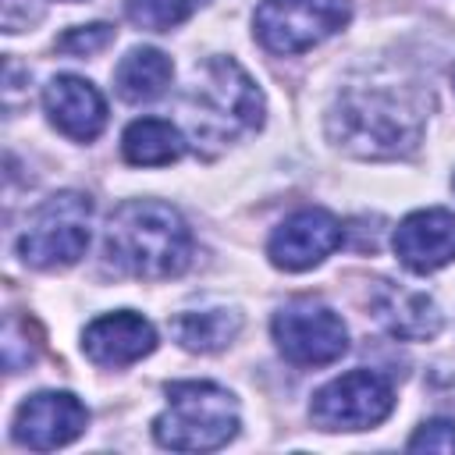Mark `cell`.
Segmentation results:
<instances>
[{
  "mask_svg": "<svg viewBox=\"0 0 455 455\" xmlns=\"http://www.w3.org/2000/svg\"><path fill=\"white\" fill-rule=\"evenodd\" d=\"M395 256L412 274H434L455 259V213L416 210L395 228Z\"/></svg>",
  "mask_w": 455,
  "mask_h": 455,
  "instance_id": "12",
  "label": "cell"
},
{
  "mask_svg": "<svg viewBox=\"0 0 455 455\" xmlns=\"http://www.w3.org/2000/svg\"><path fill=\"white\" fill-rule=\"evenodd\" d=\"M68 4H78V0H68Z\"/></svg>",
  "mask_w": 455,
  "mask_h": 455,
  "instance_id": "21",
  "label": "cell"
},
{
  "mask_svg": "<svg viewBox=\"0 0 455 455\" xmlns=\"http://www.w3.org/2000/svg\"><path fill=\"white\" fill-rule=\"evenodd\" d=\"M341 245V224L331 210L323 206H306L295 210L291 217H284L270 242H267V256L277 270H309L316 263H323L334 249Z\"/></svg>",
  "mask_w": 455,
  "mask_h": 455,
  "instance_id": "9",
  "label": "cell"
},
{
  "mask_svg": "<svg viewBox=\"0 0 455 455\" xmlns=\"http://www.w3.org/2000/svg\"><path fill=\"white\" fill-rule=\"evenodd\" d=\"M43 107L57 132L75 142H92L107 124V103L100 89L78 75H57L43 89Z\"/></svg>",
  "mask_w": 455,
  "mask_h": 455,
  "instance_id": "13",
  "label": "cell"
},
{
  "mask_svg": "<svg viewBox=\"0 0 455 455\" xmlns=\"http://www.w3.org/2000/svg\"><path fill=\"white\" fill-rule=\"evenodd\" d=\"M107 259L139 281L178 277L192 259V231L185 217L160 199H128L107 220Z\"/></svg>",
  "mask_w": 455,
  "mask_h": 455,
  "instance_id": "2",
  "label": "cell"
},
{
  "mask_svg": "<svg viewBox=\"0 0 455 455\" xmlns=\"http://www.w3.org/2000/svg\"><path fill=\"white\" fill-rule=\"evenodd\" d=\"M370 309L377 323L402 341H427L441 331V309L427 291H412L395 281H373Z\"/></svg>",
  "mask_w": 455,
  "mask_h": 455,
  "instance_id": "14",
  "label": "cell"
},
{
  "mask_svg": "<svg viewBox=\"0 0 455 455\" xmlns=\"http://www.w3.org/2000/svg\"><path fill=\"white\" fill-rule=\"evenodd\" d=\"M238 402L210 380L167 384V409L153 419V437L174 451H213L238 434Z\"/></svg>",
  "mask_w": 455,
  "mask_h": 455,
  "instance_id": "4",
  "label": "cell"
},
{
  "mask_svg": "<svg viewBox=\"0 0 455 455\" xmlns=\"http://www.w3.org/2000/svg\"><path fill=\"white\" fill-rule=\"evenodd\" d=\"M114 43V25H78V28H68L60 39H57V50L68 53V57H92L100 53L103 46Z\"/></svg>",
  "mask_w": 455,
  "mask_h": 455,
  "instance_id": "19",
  "label": "cell"
},
{
  "mask_svg": "<svg viewBox=\"0 0 455 455\" xmlns=\"http://www.w3.org/2000/svg\"><path fill=\"white\" fill-rule=\"evenodd\" d=\"M153 348H156V327L142 313H132V309L103 313L82 334V352L96 366H110V370L132 366Z\"/></svg>",
  "mask_w": 455,
  "mask_h": 455,
  "instance_id": "11",
  "label": "cell"
},
{
  "mask_svg": "<svg viewBox=\"0 0 455 455\" xmlns=\"http://www.w3.org/2000/svg\"><path fill=\"white\" fill-rule=\"evenodd\" d=\"M89 423V409L71 391H39L14 412V441L32 451H53L71 444Z\"/></svg>",
  "mask_w": 455,
  "mask_h": 455,
  "instance_id": "10",
  "label": "cell"
},
{
  "mask_svg": "<svg viewBox=\"0 0 455 455\" xmlns=\"http://www.w3.org/2000/svg\"><path fill=\"white\" fill-rule=\"evenodd\" d=\"M171 75H174V64L167 53H160L153 46H139L128 57H121V64L114 71V85H117L121 100L149 103L171 85Z\"/></svg>",
  "mask_w": 455,
  "mask_h": 455,
  "instance_id": "17",
  "label": "cell"
},
{
  "mask_svg": "<svg viewBox=\"0 0 455 455\" xmlns=\"http://www.w3.org/2000/svg\"><path fill=\"white\" fill-rule=\"evenodd\" d=\"M270 331L281 355L295 366H327L348 352V331L341 316L316 299H295L281 306Z\"/></svg>",
  "mask_w": 455,
  "mask_h": 455,
  "instance_id": "8",
  "label": "cell"
},
{
  "mask_svg": "<svg viewBox=\"0 0 455 455\" xmlns=\"http://www.w3.org/2000/svg\"><path fill=\"white\" fill-rule=\"evenodd\" d=\"M185 124L196 149L213 156L228 142L263 124V92L231 57H210L196 68V82L185 92Z\"/></svg>",
  "mask_w": 455,
  "mask_h": 455,
  "instance_id": "3",
  "label": "cell"
},
{
  "mask_svg": "<svg viewBox=\"0 0 455 455\" xmlns=\"http://www.w3.org/2000/svg\"><path fill=\"white\" fill-rule=\"evenodd\" d=\"M348 18V0H263L252 14V32L263 50L291 57L341 32Z\"/></svg>",
  "mask_w": 455,
  "mask_h": 455,
  "instance_id": "6",
  "label": "cell"
},
{
  "mask_svg": "<svg viewBox=\"0 0 455 455\" xmlns=\"http://www.w3.org/2000/svg\"><path fill=\"white\" fill-rule=\"evenodd\" d=\"M451 185H455V181H451Z\"/></svg>",
  "mask_w": 455,
  "mask_h": 455,
  "instance_id": "22",
  "label": "cell"
},
{
  "mask_svg": "<svg viewBox=\"0 0 455 455\" xmlns=\"http://www.w3.org/2000/svg\"><path fill=\"white\" fill-rule=\"evenodd\" d=\"M242 331V316L235 309L213 306V309H185L171 320V334L188 352H220L228 348Z\"/></svg>",
  "mask_w": 455,
  "mask_h": 455,
  "instance_id": "16",
  "label": "cell"
},
{
  "mask_svg": "<svg viewBox=\"0 0 455 455\" xmlns=\"http://www.w3.org/2000/svg\"><path fill=\"white\" fill-rule=\"evenodd\" d=\"M196 0H124V14L132 25L146 32H171L174 25L188 21Z\"/></svg>",
  "mask_w": 455,
  "mask_h": 455,
  "instance_id": "18",
  "label": "cell"
},
{
  "mask_svg": "<svg viewBox=\"0 0 455 455\" xmlns=\"http://www.w3.org/2000/svg\"><path fill=\"white\" fill-rule=\"evenodd\" d=\"M185 146H188V139L181 135V128L171 121H160V117H139L121 135V153L135 167L174 164V160H181Z\"/></svg>",
  "mask_w": 455,
  "mask_h": 455,
  "instance_id": "15",
  "label": "cell"
},
{
  "mask_svg": "<svg viewBox=\"0 0 455 455\" xmlns=\"http://www.w3.org/2000/svg\"><path fill=\"white\" fill-rule=\"evenodd\" d=\"M89 217L92 199L82 192L50 196L32 217L25 235L18 238V252L36 270H60L85 256L89 245Z\"/></svg>",
  "mask_w": 455,
  "mask_h": 455,
  "instance_id": "5",
  "label": "cell"
},
{
  "mask_svg": "<svg viewBox=\"0 0 455 455\" xmlns=\"http://www.w3.org/2000/svg\"><path fill=\"white\" fill-rule=\"evenodd\" d=\"M395 409L391 380L377 370H348L334 380H327L313 402L309 416L320 430H370L384 423Z\"/></svg>",
  "mask_w": 455,
  "mask_h": 455,
  "instance_id": "7",
  "label": "cell"
},
{
  "mask_svg": "<svg viewBox=\"0 0 455 455\" xmlns=\"http://www.w3.org/2000/svg\"><path fill=\"white\" fill-rule=\"evenodd\" d=\"M327 132L345 153L363 160L405 156L423 135V107L391 82L348 85L327 117Z\"/></svg>",
  "mask_w": 455,
  "mask_h": 455,
  "instance_id": "1",
  "label": "cell"
},
{
  "mask_svg": "<svg viewBox=\"0 0 455 455\" xmlns=\"http://www.w3.org/2000/svg\"><path fill=\"white\" fill-rule=\"evenodd\" d=\"M409 448L455 451V423H451V419H427V423L409 437Z\"/></svg>",
  "mask_w": 455,
  "mask_h": 455,
  "instance_id": "20",
  "label": "cell"
}]
</instances>
